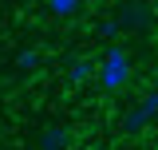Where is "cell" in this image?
Returning <instances> with one entry per match:
<instances>
[{
  "instance_id": "8",
  "label": "cell",
  "mask_w": 158,
  "mask_h": 150,
  "mask_svg": "<svg viewBox=\"0 0 158 150\" xmlns=\"http://www.w3.org/2000/svg\"><path fill=\"white\" fill-rule=\"evenodd\" d=\"M118 32H123V20H118V16H111V20L99 24V36H103V40H115Z\"/></svg>"
},
{
  "instance_id": "10",
  "label": "cell",
  "mask_w": 158,
  "mask_h": 150,
  "mask_svg": "<svg viewBox=\"0 0 158 150\" xmlns=\"http://www.w3.org/2000/svg\"><path fill=\"white\" fill-rule=\"evenodd\" d=\"M154 91H158V87H154Z\"/></svg>"
},
{
  "instance_id": "2",
  "label": "cell",
  "mask_w": 158,
  "mask_h": 150,
  "mask_svg": "<svg viewBox=\"0 0 158 150\" xmlns=\"http://www.w3.org/2000/svg\"><path fill=\"white\" fill-rule=\"evenodd\" d=\"M150 12H154V8H146L142 0H127V4L118 8V20H123V28L138 32V28H146V24H150Z\"/></svg>"
},
{
  "instance_id": "6",
  "label": "cell",
  "mask_w": 158,
  "mask_h": 150,
  "mask_svg": "<svg viewBox=\"0 0 158 150\" xmlns=\"http://www.w3.org/2000/svg\"><path fill=\"white\" fill-rule=\"evenodd\" d=\"M79 4H83V0H48V12L59 16V20H67V16H75V12H79Z\"/></svg>"
},
{
  "instance_id": "5",
  "label": "cell",
  "mask_w": 158,
  "mask_h": 150,
  "mask_svg": "<svg viewBox=\"0 0 158 150\" xmlns=\"http://www.w3.org/2000/svg\"><path fill=\"white\" fill-rule=\"evenodd\" d=\"M63 142H67V131L56 127V123H48L40 131V150H63Z\"/></svg>"
},
{
  "instance_id": "7",
  "label": "cell",
  "mask_w": 158,
  "mask_h": 150,
  "mask_svg": "<svg viewBox=\"0 0 158 150\" xmlns=\"http://www.w3.org/2000/svg\"><path fill=\"white\" fill-rule=\"evenodd\" d=\"M16 67H20V71H36V67H40V52H36V48H24V52L16 56Z\"/></svg>"
},
{
  "instance_id": "4",
  "label": "cell",
  "mask_w": 158,
  "mask_h": 150,
  "mask_svg": "<svg viewBox=\"0 0 158 150\" xmlns=\"http://www.w3.org/2000/svg\"><path fill=\"white\" fill-rule=\"evenodd\" d=\"M146 127H150V115L142 111V103H135L131 111L123 115V131H127V134H142Z\"/></svg>"
},
{
  "instance_id": "1",
  "label": "cell",
  "mask_w": 158,
  "mask_h": 150,
  "mask_svg": "<svg viewBox=\"0 0 158 150\" xmlns=\"http://www.w3.org/2000/svg\"><path fill=\"white\" fill-rule=\"evenodd\" d=\"M127 79H131V56H127V52H123V48H107V56L99 59V91H118V87H123V83H127Z\"/></svg>"
},
{
  "instance_id": "9",
  "label": "cell",
  "mask_w": 158,
  "mask_h": 150,
  "mask_svg": "<svg viewBox=\"0 0 158 150\" xmlns=\"http://www.w3.org/2000/svg\"><path fill=\"white\" fill-rule=\"evenodd\" d=\"M150 8H154V20H158V0H154V4H150Z\"/></svg>"
},
{
  "instance_id": "3",
  "label": "cell",
  "mask_w": 158,
  "mask_h": 150,
  "mask_svg": "<svg viewBox=\"0 0 158 150\" xmlns=\"http://www.w3.org/2000/svg\"><path fill=\"white\" fill-rule=\"evenodd\" d=\"M91 79H99V63H91V59H75L71 71H67V83H71V87H83V83H91Z\"/></svg>"
}]
</instances>
